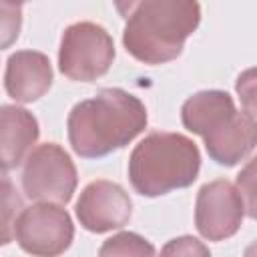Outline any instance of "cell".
<instances>
[{
    "instance_id": "cell-1",
    "label": "cell",
    "mask_w": 257,
    "mask_h": 257,
    "mask_svg": "<svg viewBox=\"0 0 257 257\" xmlns=\"http://www.w3.org/2000/svg\"><path fill=\"white\" fill-rule=\"evenodd\" d=\"M145 126V104L122 88H102L76 102L66 120L70 147L82 159H100L126 147Z\"/></svg>"
},
{
    "instance_id": "cell-2",
    "label": "cell",
    "mask_w": 257,
    "mask_h": 257,
    "mask_svg": "<svg viewBox=\"0 0 257 257\" xmlns=\"http://www.w3.org/2000/svg\"><path fill=\"white\" fill-rule=\"evenodd\" d=\"M201 22V6L193 0H145L128 4L122 44L145 64L175 60L185 40Z\"/></svg>"
},
{
    "instance_id": "cell-3",
    "label": "cell",
    "mask_w": 257,
    "mask_h": 257,
    "mask_svg": "<svg viewBox=\"0 0 257 257\" xmlns=\"http://www.w3.org/2000/svg\"><path fill=\"white\" fill-rule=\"evenodd\" d=\"M201 169L197 145L181 133H151L131 153L128 179L143 197L167 195L195 183Z\"/></svg>"
},
{
    "instance_id": "cell-4",
    "label": "cell",
    "mask_w": 257,
    "mask_h": 257,
    "mask_svg": "<svg viewBox=\"0 0 257 257\" xmlns=\"http://www.w3.org/2000/svg\"><path fill=\"white\" fill-rule=\"evenodd\" d=\"M114 60V42L110 34L94 22L70 24L60 40L58 68L78 82H92L108 72Z\"/></svg>"
},
{
    "instance_id": "cell-5",
    "label": "cell",
    "mask_w": 257,
    "mask_h": 257,
    "mask_svg": "<svg viewBox=\"0 0 257 257\" xmlns=\"http://www.w3.org/2000/svg\"><path fill=\"white\" fill-rule=\"evenodd\" d=\"M76 183V167L70 155L56 143L38 145L24 161L22 189L32 201L66 205L72 199Z\"/></svg>"
},
{
    "instance_id": "cell-6",
    "label": "cell",
    "mask_w": 257,
    "mask_h": 257,
    "mask_svg": "<svg viewBox=\"0 0 257 257\" xmlns=\"http://www.w3.org/2000/svg\"><path fill=\"white\" fill-rule=\"evenodd\" d=\"M12 235L20 249L32 257H58L70 247L74 225L60 205L36 203L20 211Z\"/></svg>"
},
{
    "instance_id": "cell-7",
    "label": "cell",
    "mask_w": 257,
    "mask_h": 257,
    "mask_svg": "<svg viewBox=\"0 0 257 257\" xmlns=\"http://www.w3.org/2000/svg\"><path fill=\"white\" fill-rule=\"evenodd\" d=\"M243 199L233 183L217 179L205 183L195 201V227L209 241L233 237L243 223Z\"/></svg>"
},
{
    "instance_id": "cell-8",
    "label": "cell",
    "mask_w": 257,
    "mask_h": 257,
    "mask_svg": "<svg viewBox=\"0 0 257 257\" xmlns=\"http://www.w3.org/2000/svg\"><path fill=\"white\" fill-rule=\"evenodd\" d=\"M131 213L133 201L128 193L118 183L104 179L88 183L76 201V217L90 233L120 229L128 223Z\"/></svg>"
},
{
    "instance_id": "cell-9",
    "label": "cell",
    "mask_w": 257,
    "mask_h": 257,
    "mask_svg": "<svg viewBox=\"0 0 257 257\" xmlns=\"http://www.w3.org/2000/svg\"><path fill=\"white\" fill-rule=\"evenodd\" d=\"M52 84V66L46 54L38 50H18L8 56L4 88L16 102H34L48 92Z\"/></svg>"
},
{
    "instance_id": "cell-10",
    "label": "cell",
    "mask_w": 257,
    "mask_h": 257,
    "mask_svg": "<svg viewBox=\"0 0 257 257\" xmlns=\"http://www.w3.org/2000/svg\"><path fill=\"white\" fill-rule=\"evenodd\" d=\"M205 149L209 157L223 167H233L243 161L257 145V120L249 112H235L225 124L207 135Z\"/></svg>"
},
{
    "instance_id": "cell-11",
    "label": "cell",
    "mask_w": 257,
    "mask_h": 257,
    "mask_svg": "<svg viewBox=\"0 0 257 257\" xmlns=\"http://www.w3.org/2000/svg\"><path fill=\"white\" fill-rule=\"evenodd\" d=\"M38 120L32 112L16 104H4L0 108V145L4 173L16 169L24 157H28L32 145L38 141Z\"/></svg>"
},
{
    "instance_id": "cell-12",
    "label": "cell",
    "mask_w": 257,
    "mask_h": 257,
    "mask_svg": "<svg viewBox=\"0 0 257 257\" xmlns=\"http://www.w3.org/2000/svg\"><path fill=\"white\" fill-rule=\"evenodd\" d=\"M237 112L235 102L225 90H199L181 106V120L187 131L207 137Z\"/></svg>"
},
{
    "instance_id": "cell-13",
    "label": "cell",
    "mask_w": 257,
    "mask_h": 257,
    "mask_svg": "<svg viewBox=\"0 0 257 257\" xmlns=\"http://www.w3.org/2000/svg\"><path fill=\"white\" fill-rule=\"evenodd\" d=\"M98 257H157L155 245L133 231H122L108 237L100 249Z\"/></svg>"
},
{
    "instance_id": "cell-14",
    "label": "cell",
    "mask_w": 257,
    "mask_h": 257,
    "mask_svg": "<svg viewBox=\"0 0 257 257\" xmlns=\"http://www.w3.org/2000/svg\"><path fill=\"white\" fill-rule=\"evenodd\" d=\"M237 191L243 199L245 213L257 219V155L237 175Z\"/></svg>"
},
{
    "instance_id": "cell-15",
    "label": "cell",
    "mask_w": 257,
    "mask_h": 257,
    "mask_svg": "<svg viewBox=\"0 0 257 257\" xmlns=\"http://www.w3.org/2000/svg\"><path fill=\"white\" fill-rule=\"evenodd\" d=\"M159 257H211L207 245L197 237L183 235L165 243Z\"/></svg>"
},
{
    "instance_id": "cell-16",
    "label": "cell",
    "mask_w": 257,
    "mask_h": 257,
    "mask_svg": "<svg viewBox=\"0 0 257 257\" xmlns=\"http://www.w3.org/2000/svg\"><path fill=\"white\" fill-rule=\"evenodd\" d=\"M235 90L245 112H249L251 116H257V66L247 68L237 76Z\"/></svg>"
},
{
    "instance_id": "cell-17",
    "label": "cell",
    "mask_w": 257,
    "mask_h": 257,
    "mask_svg": "<svg viewBox=\"0 0 257 257\" xmlns=\"http://www.w3.org/2000/svg\"><path fill=\"white\" fill-rule=\"evenodd\" d=\"M2 189H4V235H2V243L6 245L10 241V231H12V217H10V213H12V209H22V203L16 197V193H14V189H12V185H10L6 175L2 179Z\"/></svg>"
},
{
    "instance_id": "cell-18",
    "label": "cell",
    "mask_w": 257,
    "mask_h": 257,
    "mask_svg": "<svg viewBox=\"0 0 257 257\" xmlns=\"http://www.w3.org/2000/svg\"><path fill=\"white\" fill-rule=\"evenodd\" d=\"M243 257H257V241H255V243H251V245L245 249Z\"/></svg>"
}]
</instances>
